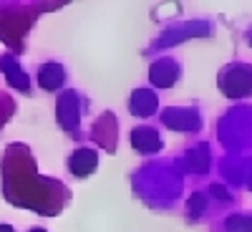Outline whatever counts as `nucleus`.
<instances>
[{
    "label": "nucleus",
    "mask_w": 252,
    "mask_h": 232,
    "mask_svg": "<svg viewBox=\"0 0 252 232\" xmlns=\"http://www.w3.org/2000/svg\"><path fill=\"white\" fill-rule=\"evenodd\" d=\"M94 164H96V157H94L89 149L76 152V154L71 157V169H73L78 177H86V174L94 169Z\"/></svg>",
    "instance_id": "nucleus-1"
},
{
    "label": "nucleus",
    "mask_w": 252,
    "mask_h": 232,
    "mask_svg": "<svg viewBox=\"0 0 252 232\" xmlns=\"http://www.w3.org/2000/svg\"><path fill=\"white\" fill-rule=\"evenodd\" d=\"M134 146L136 149H144V152L157 149V139H154L152 129H136L134 132Z\"/></svg>",
    "instance_id": "nucleus-2"
},
{
    "label": "nucleus",
    "mask_w": 252,
    "mask_h": 232,
    "mask_svg": "<svg viewBox=\"0 0 252 232\" xmlns=\"http://www.w3.org/2000/svg\"><path fill=\"white\" fill-rule=\"evenodd\" d=\"M0 232H13V230H10L8 225H0Z\"/></svg>",
    "instance_id": "nucleus-3"
}]
</instances>
